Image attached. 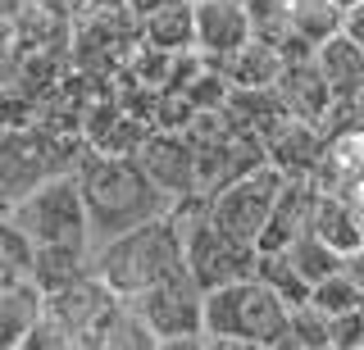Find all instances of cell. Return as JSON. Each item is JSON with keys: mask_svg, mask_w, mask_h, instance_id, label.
<instances>
[{"mask_svg": "<svg viewBox=\"0 0 364 350\" xmlns=\"http://www.w3.org/2000/svg\"><path fill=\"white\" fill-rule=\"evenodd\" d=\"M77 187H82L87 219H91V251L151 219L173 214V200L146 177L141 164L123 160V155L87 151V160L77 164Z\"/></svg>", "mask_w": 364, "mask_h": 350, "instance_id": "6da1fadb", "label": "cell"}, {"mask_svg": "<svg viewBox=\"0 0 364 350\" xmlns=\"http://www.w3.org/2000/svg\"><path fill=\"white\" fill-rule=\"evenodd\" d=\"M91 273L123 300L141 296L146 287H155L164 278L187 273V241H182L178 219L164 214V219H151L141 228L96 246L91 251Z\"/></svg>", "mask_w": 364, "mask_h": 350, "instance_id": "7a4b0ae2", "label": "cell"}, {"mask_svg": "<svg viewBox=\"0 0 364 350\" xmlns=\"http://www.w3.org/2000/svg\"><path fill=\"white\" fill-rule=\"evenodd\" d=\"M37 246H64V251H87L91 255V219L87 200L77 187V173H55L37 191L5 209Z\"/></svg>", "mask_w": 364, "mask_h": 350, "instance_id": "3957f363", "label": "cell"}, {"mask_svg": "<svg viewBox=\"0 0 364 350\" xmlns=\"http://www.w3.org/2000/svg\"><path fill=\"white\" fill-rule=\"evenodd\" d=\"M291 327V305L259 278L205 291V337H246L273 346Z\"/></svg>", "mask_w": 364, "mask_h": 350, "instance_id": "277c9868", "label": "cell"}, {"mask_svg": "<svg viewBox=\"0 0 364 350\" xmlns=\"http://www.w3.org/2000/svg\"><path fill=\"white\" fill-rule=\"evenodd\" d=\"M287 182V173H278L273 164L255 168V173L237 177L232 187H223L219 196H210V223L214 228H223L228 236H237V241H259V232H264L273 205H278V191ZM259 251V246H255Z\"/></svg>", "mask_w": 364, "mask_h": 350, "instance_id": "5b68a950", "label": "cell"}, {"mask_svg": "<svg viewBox=\"0 0 364 350\" xmlns=\"http://www.w3.org/2000/svg\"><path fill=\"white\" fill-rule=\"evenodd\" d=\"M128 305L151 323V332L159 341L164 337H200L205 332V291L191 282V273L155 282V287H146Z\"/></svg>", "mask_w": 364, "mask_h": 350, "instance_id": "8992f818", "label": "cell"}, {"mask_svg": "<svg viewBox=\"0 0 364 350\" xmlns=\"http://www.w3.org/2000/svg\"><path fill=\"white\" fill-rule=\"evenodd\" d=\"M132 160L146 168V177H151L173 205L187 200V196H200V187H196V151H191V141L182 137V132H151Z\"/></svg>", "mask_w": 364, "mask_h": 350, "instance_id": "52a82bcc", "label": "cell"}, {"mask_svg": "<svg viewBox=\"0 0 364 350\" xmlns=\"http://www.w3.org/2000/svg\"><path fill=\"white\" fill-rule=\"evenodd\" d=\"M318 187L314 177H287L278 191V205H273L264 232H259V251H287V246L296 241V236H305L314 228V209H318Z\"/></svg>", "mask_w": 364, "mask_h": 350, "instance_id": "ba28073f", "label": "cell"}, {"mask_svg": "<svg viewBox=\"0 0 364 350\" xmlns=\"http://www.w3.org/2000/svg\"><path fill=\"white\" fill-rule=\"evenodd\" d=\"M328 141L318 123H305V119H282L278 128L264 137V151H269V164L287 177H314L318 164L328 160Z\"/></svg>", "mask_w": 364, "mask_h": 350, "instance_id": "9c48e42d", "label": "cell"}, {"mask_svg": "<svg viewBox=\"0 0 364 350\" xmlns=\"http://www.w3.org/2000/svg\"><path fill=\"white\" fill-rule=\"evenodd\" d=\"M250 37H255V28H250L242 0H196V50L210 64L242 50Z\"/></svg>", "mask_w": 364, "mask_h": 350, "instance_id": "30bf717a", "label": "cell"}, {"mask_svg": "<svg viewBox=\"0 0 364 350\" xmlns=\"http://www.w3.org/2000/svg\"><path fill=\"white\" fill-rule=\"evenodd\" d=\"M273 92H278L291 119H305V123H323L328 109H333V87H328L318 60H291L282 77L273 82Z\"/></svg>", "mask_w": 364, "mask_h": 350, "instance_id": "8fae6325", "label": "cell"}, {"mask_svg": "<svg viewBox=\"0 0 364 350\" xmlns=\"http://www.w3.org/2000/svg\"><path fill=\"white\" fill-rule=\"evenodd\" d=\"M46 319V291L32 278L0 287V350H23Z\"/></svg>", "mask_w": 364, "mask_h": 350, "instance_id": "7c38bea8", "label": "cell"}, {"mask_svg": "<svg viewBox=\"0 0 364 350\" xmlns=\"http://www.w3.org/2000/svg\"><path fill=\"white\" fill-rule=\"evenodd\" d=\"M141 41L168 55L196 50V0H168L141 18Z\"/></svg>", "mask_w": 364, "mask_h": 350, "instance_id": "4fadbf2b", "label": "cell"}, {"mask_svg": "<svg viewBox=\"0 0 364 350\" xmlns=\"http://www.w3.org/2000/svg\"><path fill=\"white\" fill-rule=\"evenodd\" d=\"M314 236H323L333 251L350 255L364 246V214L355 209V200L341 191H318V209H314Z\"/></svg>", "mask_w": 364, "mask_h": 350, "instance_id": "5bb4252c", "label": "cell"}, {"mask_svg": "<svg viewBox=\"0 0 364 350\" xmlns=\"http://www.w3.org/2000/svg\"><path fill=\"white\" fill-rule=\"evenodd\" d=\"M232 87H273L282 77V69H287V60H282V50L273 46V41H259L250 37L242 50H232L228 60L214 64Z\"/></svg>", "mask_w": 364, "mask_h": 350, "instance_id": "9a60e30c", "label": "cell"}, {"mask_svg": "<svg viewBox=\"0 0 364 350\" xmlns=\"http://www.w3.org/2000/svg\"><path fill=\"white\" fill-rule=\"evenodd\" d=\"M314 60H318V69H323L328 87H333V100H346L364 82V46H360V41H350L346 32L328 37L323 46L314 50Z\"/></svg>", "mask_w": 364, "mask_h": 350, "instance_id": "2e32d148", "label": "cell"}, {"mask_svg": "<svg viewBox=\"0 0 364 350\" xmlns=\"http://www.w3.org/2000/svg\"><path fill=\"white\" fill-rule=\"evenodd\" d=\"M341 18H346V9L337 0H291V32L310 46H323L328 37H337Z\"/></svg>", "mask_w": 364, "mask_h": 350, "instance_id": "e0dca14e", "label": "cell"}, {"mask_svg": "<svg viewBox=\"0 0 364 350\" xmlns=\"http://www.w3.org/2000/svg\"><path fill=\"white\" fill-rule=\"evenodd\" d=\"M255 278L259 282H264V287H273V291H278V296L282 300H287L291 305V310H296V305H305V300H310V282H305L301 278V268H296L291 264V259H287V251H259V264H255Z\"/></svg>", "mask_w": 364, "mask_h": 350, "instance_id": "ac0fdd59", "label": "cell"}, {"mask_svg": "<svg viewBox=\"0 0 364 350\" xmlns=\"http://www.w3.org/2000/svg\"><path fill=\"white\" fill-rule=\"evenodd\" d=\"M287 259L301 268V278L310 282V287H318L323 278L341 273V251H333V246H328L323 236H314V232L296 236V241L287 246Z\"/></svg>", "mask_w": 364, "mask_h": 350, "instance_id": "d6986e66", "label": "cell"}, {"mask_svg": "<svg viewBox=\"0 0 364 350\" xmlns=\"http://www.w3.org/2000/svg\"><path fill=\"white\" fill-rule=\"evenodd\" d=\"M310 305H318V310L333 319V314L360 310V305H364V291H360L346 273H333V278H323V282H318V287L310 291Z\"/></svg>", "mask_w": 364, "mask_h": 350, "instance_id": "ffe728a7", "label": "cell"}, {"mask_svg": "<svg viewBox=\"0 0 364 350\" xmlns=\"http://www.w3.org/2000/svg\"><path fill=\"white\" fill-rule=\"evenodd\" d=\"M291 332L301 337V346H333L328 341V314L318 310V305H296L291 310Z\"/></svg>", "mask_w": 364, "mask_h": 350, "instance_id": "44dd1931", "label": "cell"}, {"mask_svg": "<svg viewBox=\"0 0 364 350\" xmlns=\"http://www.w3.org/2000/svg\"><path fill=\"white\" fill-rule=\"evenodd\" d=\"M328 341L333 350H364V305L328 319Z\"/></svg>", "mask_w": 364, "mask_h": 350, "instance_id": "7402d4cb", "label": "cell"}, {"mask_svg": "<svg viewBox=\"0 0 364 350\" xmlns=\"http://www.w3.org/2000/svg\"><path fill=\"white\" fill-rule=\"evenodd\" d=\"M205 350H273V346L246 341V337H205Z\"/></svg>", "mask_w": 364, "mask_h": 350, "instance_id": "603a6c76", "label": "cell"}, {"mask_svg": "<svg viewBox=\"0 0 364 350\" xmlns=\"http://www.w3.org/2000/svg\"><path fill=\"white\" fill-rule=\"evenodd\" d=\"M341 32H346L350 41H360V46H364V0L346 9V18H341Z\"/></svg>", "mask_w": 364, "mask_h": 350, "instance_id": "cb8c5ba5", "label": "cell"}, {"mask_svg": "<svg viewBox=\"0 0 364 350\" xmlns=\"http://www.w3.org/2000/svg\"><path fill=\"white\" fill-rule=\"evenodd\" d=\"M341 273L364 291V246H360V251H350V255H341Z\"/></svg>", "mask_w": 364, "mask_h": 350, "instance_id": "d4e9b609", "label": "cell"}, {"mask_svg": "<svg viewBox=\"0 0 364 350\" xmlns=\"http://www.w3.org/2000/svg\"><path fill=\"white\" fill-rule=\"evenodd\" d=\"M155 350H205V332L200 337H164Z\"/></svg>", "mask_w": 364, "mask_h": 350, "instance_id": "484cf974", "label": "cell"}, {"mask_svg": "<svg viewBox=\"0 0 364 350\" xmlns=\"http://www.w3.org/2000/svg\"><path fill=\"white\" fill-rule=\"evenodd\" d=\"M123 5H128L136 18H146V14H155L159 5H168V0H123Z\"/></svg>", "mask_w": 364, "mask_h": 350, "instance_id": "4316f807", "label": "cell"}, {"mask_svg": "<svg viewBox=\"0 0 364 350\" xmlns=\"http://www.w3.org/2000/svg\"><path fill=\"white\" fill-rule=\"evenodd\" d=\"M305 350H333V346H305Z\"/></svg>", "mask_w": 364, "mask_h": 350, "instance_id": "83f0119b", "label": "cell"}]
</instances>
